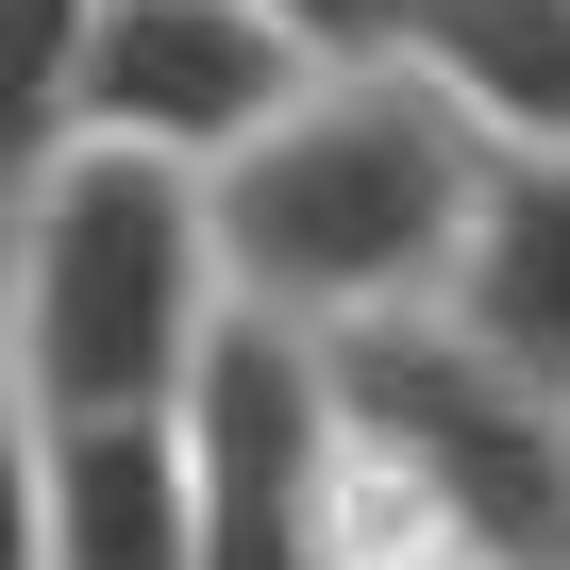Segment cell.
Wrapping results in <instances>:
<instances>
[{
  "label": "cell",
  "instance_id": "5b68a950",
  "mask_svg": "<svg viewBox=\"0 0 570 570\" xmlns=\"http://www.w3.org/2000/svg\"><path fill=\"white\" fill-rule=\"evenodd\" d=\"M185 436H202V570H336V370L303 336L235 320Z\"/></svg>",
  "mask_w": 570,
  "mask_h": 570
},
{
  "label": "cell",
  "instance_id": "277c9868",
  "mask_svg": "<svg viewBox=\"0 0 570 570\" xmlns=\"http://www.w3.org/2000/svg\"><path fill=\"white\" fill-rule=\"evenodd\" d=\"M303 85H336L303 35H268L252 0H101L85 35V85H68V135L101 151H151V168H235L252 135L303 118Z\"/></svg>",
  "mask_w": 570,
  "mask_h": 570
},
{
  "label": "cell",
  "instance_id": "52a82bcc",
  "mask_svg": "<svg viewBox=\"0 0 570 570\" xmlns=\"http://www.w3.org/2000/svg\"><path fill=\"white\" fill-rule=\"evenodd\" d=\"M403 68L503 151V168H570V0H420Z\"/></svg>",
  "mask_w": 570,
  "mask_h": 570
},
{
  "label": "cell",
  "instance_id": "30bf717a",
  "mask_svg": "<svg viewBox=\"0 0 570 570\" xmlns=\"http://www.w3.org/2000/svg\"><path fill=\"white\" fill-rule=\"evenodd\" d=\"M252 18L303 35L320 68H403V18H420V0H252Z\"/></svg>",
  "mask_w": 570,
  "mask_h": 570
},
{
  "label": "cell",
  "instance_id": "ba28073f",
  "mask_svg": "<svg viewBox=\"0 0 570 570\" xmlns=\"http://www.w3.org/2000/svg\"><path fill=\"white\" fill-rule=\"evenodd\" d=\"M453 336L570 420V168H487V235L453 285Z\"/></svg>",
  "mask_w": 570,
  "mask_h": 570
},
{
  "label": "cell",
  "instance_id": "3957f363",
  "mask_svg": "<svg viewBox=\"0 0 570 570\" xmlns=\"http://www.w3.org/2000/svg\"><path fill=\"white\" fill-rule=\"evenodd\" d=\"M320 370H336V420H353L386 470H420L503 570H570V420H553L537 386H503L453 320L353 336V353H320Z\"/></svg>",
  "mask_w": 570,
  "mask_h": 570
},
{
  "label": "cell",
  "instance_id": "8992f818",
  "mask_svg": "<svg viewBox=\"0 0 570 570\" xmlns=\"http://www.w3.org/2000/svg\"><path fill=\"white\" fill-rule=\"evenodd\" d=\"M18 570H202V436L18 420Z\"/></svg>",
  "mask_w": 570,
  "mask_h": 570
},
{
  "label": "cell",
  "instance_id": "7a4b0ae2",
  "mask_svg": "<svg viewBox=\"0 0 570 570\" xmlns=\"http://www.w3.org/2000/svg\"><path fill=\"white\" fill-rule=\"evenodd\" d=\"M235 353V268H218V185L151 151H35L0 218V386L18 420H185L202 370Z\"/></svg>",
  "mask_w": 570,
  "mask_h": 570
},
{
  "label": "cell",
  "instance_id": "6da1fadb",
  "mask_svg": "<svg viewBox=\"0 0 570 570\" xmlns=\"http://www.w3.org/2000/svg\"><path fill=\"white\" fill-rule=\"evenodd\" d=\"M487 135L420 85V68H336L303 85V118L252 135L218 168V268H235V320L353 353L403 320H453L470 235H487Z\"/></svg>",
  "mask_w": 570,
  "mask_h": 570
},
{
  "label": "cell",
  "instance_id": "9c48e42d",
  "mask_svg": "<svg viewBox=\"0 0 570 570\" xmlns=\"http://www.w3.org/2000/svg\"><path fill=\"white\" fill-rule=\"evenodd\" d=\"M101 0H0V101H18V168L68 151V85H85Z\"/></svg>",
  "mask_w": 570,
  "mask_h": 570
}]
</instances>
